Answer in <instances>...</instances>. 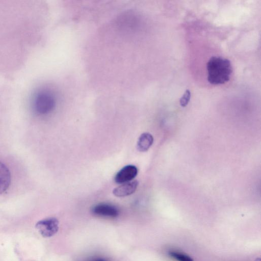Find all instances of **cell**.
Listing matches in <instances>:
<instances>
[{
    "instance_id": "6da1fadb",
    "label": "cell",
    "mask_w": 261,
    "mask_h": 261,
    "mask_svg": "<svg viewBox=\"0 0 261 261\" xmlns=\"http://www.w3.org/2000/svg\"><path fill=\"white\" fill-rule=\"evenodd\" d=\"M207 80L213 85L223 84L230 80L232 72L231 63L227 59L213 56L206 64Z\"/></svg>"
},
{
    "instance_id": "8992f818",
    "label": "cell",
    "mask_w": 261,
    "mask_h": 261,
    "mask_svg": "<svg viewBox=\"0 0 261 261\" xmlns=\"http://www.w3.org/2000/svg\"><path fill=\"white\" fill-rule=\"evenodd\" d=\"M139 185L137 180L125 182L113 190V194L116 197H122L128 196L134 193Z\"/></svg>"
},
{
    "instance_id": "7a4b0ae2",
    "label": "cell",
    "mask_w": 261,
    "mask_h": 261,
    "mask_svg": "<svg viewBox=\"0 0 261 261\" xmlns=\"http://www.w3.org/2000/svg\"><path fill=\"white\" fill-rule=\"evenodd\" d=\"M55 90L51 87H45L35 94L33 107L36 113L39 115H46L55 110L59 96Z\"/></svg>"
},
{
    "instance_id": "8fae6325",
    "label": "cell",
    "mask_w": 261,
    "mask_h": 261,
    "mask_svg": "<svg viewBox=\"0 0 261 261\" xmlns=\"http://www.w3.org/2000/svg\"><path fill=\"white\" fill-rule=\"evenodd\" d=\"M89 261H108L106 259L101 257H96L93 258Z\"/></svg>"
},
{
    "instance_id": "52a82bcc",
    "label": "cell",
    "mask_w": 261,
    "mask_h": 261,
    "mask_svg": "<svg viewBox=\"0 0 261 261\" xmlns=\"http://www.w3.org/2000/svg\"><path fill=\"white\" fill-rule=\"evenodd\" d=\"M11 181V176L9 169L0 162V195L7 190Z\"/></svg>"
},
{
    "instance_id": "9c48e42d",
    "label": "cell",
    "mask_w": 261,
    "mask_h": 261,
    "mask_svg": "<svg viewBox=\"0 0 261 261\" xmlns=\"http://www.w3.org/2000/svg\"><path fill=\"white\" fill-rule=\"evenodd\" d=\"M168 254L170 256L177 261H194L189 255L177 251L171 250L169 251Z\"/></svg>"
},
{
    "instance_id": "ba28073f",
    "label": "cell",
    "mask_w": 261,
    "mask_h": 261,
    "mask_svg": "<svg viewBox=\"0 0 261 261\" xmlns=\"http://www.w3.org/2000/svg\"><path fill=\"white\" fill-rule=\"evenodd\" d=\"M153 142L152 136L148 133H144L139 137L137 144V149L141 152L147 151L152 145Z\"/></svg>"
},
{
    "instance_id": "30bf717a",
    "label": "cell",
    "mask_w": 261,
    "mask_h": 261,
    "mask_svg": "<svg viewBox=\"0 0 261 261\" xmlns=\"http://www.w3.org/2000/svg\"><path fill=\"white\" fill-rule=\"evenodd\" d=\"M191 97V93L187 90L180 99V104L182 107H186L189 103Z\"/></svg>"
},
{
    "instance_id": "5b68a950",
    "label": "cell",
    "mask_w": 261,
    "mask_h": 261,
    "mask_svg": "<svg viewBox=\"0 0 261 261\" xmlns=\"http://www.w3.org/2000/svg\"><path fill=\"white\" fill-rule=\"evenodd\" d=\"M92 212L95 215L109 218H115L119 214L118 209L115 206L103 203L94 205Z\"/></svg>"
},
{
    "instance_id": "277c9868",
    "label": "cell",
    "mask_w": 261,
    "mask_h": 261,
    "mask_svg": "<svg viewBox=\"0 0 261 261\" xmlns=\"http://www.w3.org/2000/svg\"><path fill=\"white\" fill-rule=\"evenodd\" d=\"M138 174L137 168L132 165L124 166L116 174L114 180L117 184H123L133 180Z\"/></svg>"
},
{
    "instance_id": "3957f363",
    "label": "cell",
    "mask_w": 261,
    "mask_h": 261,
    "mask_svg": "<svg viewBox=\"0 0 261 261\" xmlns=\"http://www.w3.org/2000/svg\"><path fill=\"white\" fill-rule=\"evenodd\" d=\"M36 227L44 237H50L55 234L59 229V221L55 218H48L38 221Z\"/></svg>"
}]
</instances>
